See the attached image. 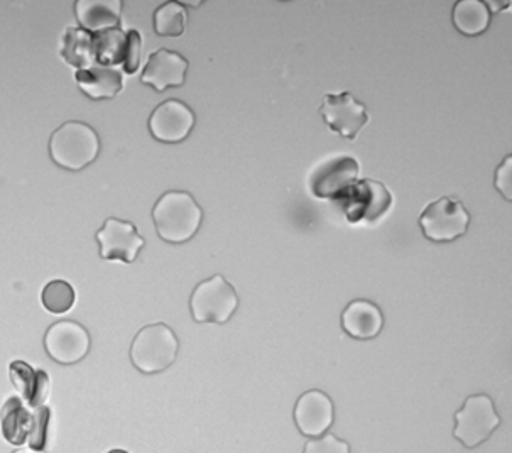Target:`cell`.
<instances>
[{"mask_svg": "<svg viewBox=\"0 0 512 453\" xmlns=\"http://www.w3.org/2000/svg\"><path fill=\"white\" fill-rule=\"evenodd\" d=\"M153 220L163 241L183 244L200 229L203 210L190 193L168 192L154 205Z\"/></svg>", "mask_w": 512, "mask_h": 453, "instance_id": "cell-1", "label": "cell"}, {"mask_svg": "<svg viewBox=\"0 0 512 453\" xmlns=\"http://www.w3.org/2000/svg\"><path fill=\"white\" fill-rule=\"evenodd\" d=\"M100 153V139L83 122H66L51 136V159L70 171H80L92 164Z\"/></svg>", "mask_w": 512, "mask_h": 453, "instance_id": "cell-2", "label": "cell"}, {"mask_svg": "<svg viewBox=\"0 0 512 453\" xmlns=\"http://www.w3.org/2000/svg\"><path fill=\"white\" fill-rule=\"evenodd\" d=\"M178 350L176 333L164 323H154L137 333L132 342L131 361L144 374H159L175 364Z\"/></svg>", "mask_w": 512, "mask_h": 453, "instance_id": "cell-3", "label": "cell"}, {"mask_svg": "<svg viewBox=\"0 0 512 453\" xmlns=\"http://www.w3.org/2000/svg\"><path fill=\"white\" fill-rule=\"evenodd\" d=\"M237 308L239 296L222 274L202 281L191 295V315L198 323H227Z\"/></svg>", "mask_w": 512, "mask_h": 453, "instance_id": "cell-4", "label": "cell"}, {"mask_svg": "<svg viewBox=\"0 0 512 453\" xmlns=\"http://www.w3.org/2000/svg\"><path fill=\"white\" fill-rule=\"evenodd\" d=\"M499 425L501 418L494 401L487 394H474L467 398L462 410L455 413L453 437L465 448L479 447L491 438Z\"/></svg>", "mask_w": 512, "mask_h": 453, "instance_id": "cell-5", "label": "cell"}, {"mask_svg": "<svg viewBox=\"0 0 512 453\" xmlns=\"http://www.w3.org/2000/svg\"><path fill=\"white\" fill-rule=\"evenodd\" d=\"M48 420H50V410L46 406L31 413L19 398L9 399L0 415L2 432L7 442L12 445L29 442L34 450L44 448Z\"/></svg>", "mask_w": 512, "mask_h": 453, "instance_id": "cell-6", "label": "cell"}, {"mask_svg": "<svg viewBox=\"0 0 512 453\" xmlns=\"http://www.w3.org/2000/svg\"><path fill=\"white\" fill-rule=\"evenodd\" d=\"M470 213L462 202L442 197L431 202L421 213L420 227L431 242H452L467 234Z\"/></svg>", "mask_w": 512, "mask_h": 453, "instance_id": "cell-7", "label": "cell"}, {"mask_svg": "<svg viewBox=\"0 0 512 453\" xmlns=\"http://www.w3.org/2000/svg\"><path fill=\"white\" fill-rule=\"evenodd\" d=\"M320 115L330 131L349 141H355L369 122V112L349 92L328 93L320 105Z\"/></svg>", "mask_w": 512, "mask_h": 453, "instance_id": "cell-8", "label": "cell"}, {"mask_svg": "<svg viewBox=\"0 0 512 453\" xmlns=\"http://www.w3.org/2000/svg\"><path fill=\"white\" fill-rule=\"evenodd\" d=\"M338 202L350 222L372 224L393 205V195L379 181L364 180L357 181Z\"/></svg>", "mask_w": 512, "mask_h": 453, "instance_id": "cell-9", "label": "cell"}, {"mask_svg": "<svg viewBox=\"0 0 512 453\" xmlns=\"http://www.w3.org/2000/svg\"><path fill=\"white\" fill-rule=\"evenodd\" d=\"M360 166L352 156L328 159L311 175V192L322 200H340L359 181Z\"/></svg>", "mask_w": 512, "mask_h": 453, "instance_id": "cell-10", "label": "cell"}, {"mask_svg": "<svg viewBox=\"0 0 512 453\" xmlns=\"http://www.w3.org/2000/svg\"><path fill=\"white\" fill-rule=\"evenodd\" d=\"M149 132L166 144L185 141L195 127V112L181 100L169 99L159 104L149 117Z\"/></svg>", "mask_w": 512, "mask_h": 453, "instance_id": "cell-11", "label": "cell"}, {"mask_svg": "<svg viewBox=\"0 0 512 453\" xmlns=\"http://www.w3.org/2000/svg\"><path fill=\"white\" fill-rule=\"evenodd\" d=\"M44 347L53 361L70 366L87 357L90 350V335L87 328L80 323L65 320L55 323L46 332Z\"/></svg>", "mask_w": 512, "mask_h": 453, "instance_id": "cell-12", "label": "cell"}, {"mask_svg": "<svg viewBox=\"0 0 512 453\" xmlns=\"http://www.w3.org/2000/svg\"><path fill=\"white\" fill-rule=\"evenodd\" d=\"M100 256L107 261L134 262L139 256L144 239L131 222L119 219L105 220L104 227L97 232Z\"/></svg>", "mask_w": 512, "mask_h": 453, "instance_id": "cell-13", "label": "cell"}, {"mask_svg": "<svg viewBox=\"0 0 512 453\" xmlns=\"http://www.w3.org/2000/svg\"><path fill=\"white\" fill-rule=\"evenodd\" d=\"M335 420L332 399L320 389L301 394L296 401L295 423L300 433L308 438H318L328 432Z\"/></svg>", "mask_w": 512, "mask_h": 453, "instance_id": "cell-14", "label": "cell"}, {"mask_svg": "<svg viewBox=\"0 0 512 453\" xmlns=\"http://www.w3.org/2000/svg\"><path fill=\"white\" fill-rule=\"evenodd\" d=\"M188 61L180 53L169 50L154 51L142 70L141 82L156 92H164L169 87H181L186 80Z\"/></svg>", "mask_w": 512, "mask_h": 453, "instance_id": "cell-15", "label": "cell"}, {"mask_svg": "<svg viewBox=\"0 0 512 453\" xmlns=\"http://www.w3.org/2000/svg\"><path fill=\"white\" fill-rule=\"evenodd\" d=\"M342 327L352 339H376L384 327V315L372 301L354 300L342 313Z\"/></svg>", "mask_w": 512, "mask_h": 453, "instance_id": "cell-16", "label": "cell"}, {"mask_svg": "<svg viewBox=\"0 0 512 453\" xmlns=\"http://www.w3.org/2000/svg\"><path fill=\"white\" fill-rule=\"evenodd\" d=\"M75 14L82 29L88 33H102L119 28L122 2L120 0H78Z\"/></svg>", "mask_w": 512, "mask_h": 453, "instance_id": "cell-17", "label": "cell"}, {"mask_svg": "<svg viewBox=\"0 0 512 453\" xmlns=\"http://www.w3.org/2000/svg\"><path fill=\"white\" fill-rule=\"evenodd\" d=\"M11 379L24 401L39 410L50 396V377L44 371H34L24 362H12Z\"/></svg>", "mask_w": 512, "mask_h": 453, "instance_id": "cell-18", "label": "cell"}, {"mask_svg": "<svg viewBox=\"0 0 512 453\" xmlns=\"http://www.w3.org/2000/svg\"><path fill=\"white\" fill-rule=\"evenodd\" d=\"M77 82L87 97L93 100L114 99L124 88L120 71L109 66H92L77 73Z\"/></svg>", "mask_w": 512, "mask_h": 453, "instance_id": "cell-19", "label": "cell"}, {"mask_svg": "<svg viewBox=\"0 0 512 453\" xmlns=\"http://www.w3.org/2000/svg\"><path fill=\"white\" fill-rule=\"evenodd\" d=\"M452 21L463 36H480L491 26V7L482 0H458L453 7Z\"/></svg>", "mask_w": 512, "mask_h": 453, "instance_id": "cell-20", "label": "cell"}, {"mask_svg": "<svg viewBox=\"0 0 512 453\" xmlns=\"http://www.w3.org/2000/svg\"><path fill=\"white\" fill-rule=\"evenodd\" d=\"M61 55L68 65L77 66L80 70L92 68L95 63L93 34L80 28L66 29Z\"/></svg>", "mask_w": 512, "mask_h": 453, "instance_id": "cell-21", "label": "cell"}, {"mask_svg": "<svg viewBox=\"0 0 512 453\" xmlns=\"http://www.w3.org/2000/svg\"><path fill=\"white\" fill-rule=\"evenodd\" d=\"M127 33L122 29H107L93 36V55L100 66L119 65L126 56Z\"/></svg>", "mask_w": 512, "mask_h": 453, "instance_id": "cell-22", "label": "cell"}, {"mask_svg": "<svg viewBox=\"0 0 512 453\" xmlns=\"http://www.w3.org/2000/svg\"><path fill=\"white\" fill-rule=\"evenodd\" d=\"M188 14L180 2H164L154 12V31L164 38H180L185 33Z\"/></svg>", "mask_w": 512, "mask_h": 453, "instance_id": "cell-23", "label": "cell"}, {"mask_svg": "<svg viewBox=\"0 0 512 453\" xmlns=\"http://www.w3.org/2000/svg\"><path fill=\"white\" fill-rule=\"evenodd\" d=\"M41 300L48 312L61 315V313L70 312L75 305V290L70 283H66L63 279H56L44 286Z\"/></svg>", "mask_w": 512, "mask_h": 453, "instance_id": "cell-24", "label": "cell"}, {"mask_svg": "<svg viewBox=\"0 0 512 453\" xmlns=\"http://www.w3.org/2000/svg\"><path fill=\"white\" fill-rule=\"evenodd\" d=\"M303 453H352L349 443L335 437L333 433H325L322 437L311 438L305 445Z\"/></svg>", "mask_w": 512, "mask_h": 453, "instance_id": "cell-25", "label": "cell"}, {"mask_svg": "<svg viewBox=\"0 0 512 453\" xmlns=\"http://www.w3.org/2000/svg\"><path fill=\"white\" fill-rule=\"evenodd\" d=\"M142 60V38L141 33L132 29L127 33L126 56H124V70L127 75H134Z\"/></svg>", "mask_w": 512, "mask_h": 453, "instance_id": "cell-26", "label": "cell"}, {"mask_svg": "<svg viewBox=\"0 0 512 453\" xmlns=\"http://www.w3.org/2000/svg\"><path fill=\"white\" fill-rule=\"evenodd\" d=\"M496 188L502 197L511 202L512 198V158L507 156L496 171Z\"/></svg>", "mask_w": 512, "mask_h": 453, "instance_id": "cell-27", "label": "cell"}, {"mask_svg": "<svg viewBox=\"0 0 512 453\" xmlns=\"http://www.w3.org/2000/svg\"><path fill=\"white\" fill-rule=\"evenodd\" d=\"M14 453H44L43 450H34V448H22V450H17Z\"/></svg>", "mask_w": 512, "mask_h": 453, "instance_id": "cell-28", "label": "cell"}, {"mask_svg": "<svg viewBox=\"0 0 512 453\" xmlns=\"http://www.w3.org/2000/svg\"><path fill=\"white\" fill-rule=\"evenodd\" d=\"M109 453H129L127 450H110Z\"/></svg>", "mask_w": 512, "mask_h": 453, "instance_id": "cell-29", "label": "cell"}]
</instances>
